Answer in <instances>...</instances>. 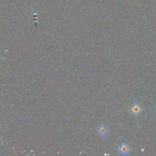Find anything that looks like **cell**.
<instances>
[{"mask_svg": "<svg viewBox=\"0 0 156 156\" xmlns=\"http://www.w3.org/2000/svg\"><path fill=\"white\" fill-rule=\"evenodd\" d=\"M96 131L98 135L101 138V139L103 140V141H105L108 132V127L105 125L102 122H101L100 125L98 127Z\"/></svg>", "mask_w": 156, "mask_h": 156, "instance_id": "obj_1", "label": "cell"}, {"mask_svg": "<svg viewBox=\"0 0 156 156\" xmlns=\"http://www.w3.org/2000/svg\"><path fill=\"white\" fill-rule=\"evenodd\" d=\"M142 111H143V108H142L141 106L139 104H138L136 102V101L134 99L133 103L129 109V112L131 114L137 116L138 115L140 114Z\"/></svg>", "mask_w": 156, "mask_h": 156, "instance_id": "obj_3", "label": "cell"}, {"mask_svg": "<svg viewBox=\"0 0 156 156\" xmlns=\"http://www.w3.org/2000/svg\"><path fill=\"white\" fill-rule=\"evenodd\" d=\"M130 150V146L127 144L124 141H122L117 147V152L119 154L126 155Z\"/></svg>", "mask_w": 156, "mask_h": 156, "instance_id": "obj_2", "label": "cell"}]
</instances>
